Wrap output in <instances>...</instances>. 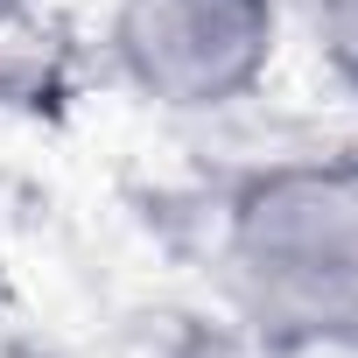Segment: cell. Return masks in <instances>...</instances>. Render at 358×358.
Returning <instances> with one entry per match:
<instances>
[{
	"instance_id": "obj_1",
	"label": "cell",
	"mask_w": 358,
	"mask_h": 358,
	"mask_svg": "<svg viewBox=\"0 0 358 358\" xmlns=\"http://www.w3.org/2000/svg\"><path fill=\"white\" fill-rule=\"evenodd\" d=\"M218 281L260 351L358 344V162H274L232 190Z\"/></svg>"
},
{
	"instance_id": "obj_2",
	"label": "cell",
	"mask_w": 358,
	"mask_h": 358,
	"mask_svg": "<svg viewBox=\"0 0 358 358\" xmlns=\"http://www.w3.org/2000/svg\"><path fill=\"white\" fill-rule=\"evenodd\" d=\"M113 71L162 113H225L281 50V0H113Z\"/></svg>"
},
{
	"instance_id": "obj_3",
	"label": "cell",
	"mask_w": 358,
	"mask_h": 358,
	"mask_svg": "<svg viewBox=\"0 0 358 358\" xmlns=\"http://www.w3.org/2000/svg\"><path fill=\"white\" fill-rule=\"evenodd\" d=\"M309 36L323 71L344 92H358V0H309Z\"/></svg>"
},
{
	"instance_id": "obj_4",
	"label": "cell",
	"mask_w": 358,
	"mask_h": 358,
	"mask_svg": "<svg viewBox=\"0 0 358 358\" xmlns=\"http://www.w3.org/2000/svg\"><path fill=\"white\" fill-rule=\"evenodd\" d=\"M15 8H22V0H0V22H8V15H15Z\"/></svg>"
}]
</instances>
